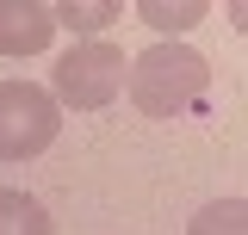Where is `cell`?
Listing matches in <instances>:
<instances>
[{
    "label": "cell",
    "mask_w": 248,
    "mask_h": 235,
    "mask_svg": "<svg viewBox=\"0 0 248 235\" xmlns=\"http://www.w3.org/2000/svg\"><path fill=\"white\" fill-rule=\"evenodd\" d=\"M124 87L143 118H199L211 99V62L186 44H155L124 62Z\"/></svg>",
    "instance_id": "1"
},
{
    "label": "cell",
    "mask_w": 248,
    "mask_h": 235,
    "mask_svg": "<svg viewBox=\"0 0 248 235\" xmlns=\"http://www.w3.org/2000/svg\"><path fill=\"white\" fill-rule=\"evenodd\" d=\"M62 105L31 81H0V161H31L56 143Z\"/></svg>",
    "instance_id": "2"
},
{
    "label": "cell",
    "mask_w": 248,
    "mask_h": 235,
    "mask_svg": "<svg viewBox=\"0 0 248 235\" xmlns=\"http://www.w3.org/2000/svg\"><path fill=\"white\" fill-rule=\"evenodd\" d=\"M50 87H56V93H50L56 105L106 112V105L124 93V50H112V44H75V50L56 62Z\"/></svg>",
    "instance_id": "3"
},
{
    "label": "cell",
    "mask_w": 248,
    "mask_h": 235,
    "mask_svg": "<svg viewBox=\"0 0 248 235\" xmlns=\"http://www.w3.org/2000/svg\"><path fill=\"white\" fill-rule=\"evenodd\" d=\"M56 37V19L44 0H0V56H37Z\"/></svg>",
    "instance_id": "4"
},
{
    "label": "cell",
    "mask_w": 248,
    "mask_h": 235,
    "mask_svg": "<svg viewBox=\"0 0 248 235\" xmlns=\"http://www.w3.org/2000/svg\"><path fill=\"white\" fill-rule=\"evenodd\" d=\"M50 19H56L62 31L93 37V31H106L112 19H124V0H62V6H50Z\"/></svg>",
    "instance_id": "5"
},
{
    "label": "cell",
    "mask_w": 248,
    "mask_h": 235,
    "mask_svg": "<svg viewBox=\"0 0 248 235\" xmlns=\"http://www.w3.org/2000/svg\"><path fill=\"white\" fill-rule=\"evenodd\" d=\"M205 13H211L205 0H180V6H168V0H143V6H137V19H143V25H155L161 37H180V31H192Z\"/></svg>",
    "instance_id": "6"
},
{
    "label": "cell",
    "mask_w": 248,
    "mask_h": 235,
    "mask_svg": "<svg viewBox=\"0 0 248 235\" xmlns=\"http://www.w3.org/2000/svg\"><path fill=\"white\" fill-rule=\"evenodd\" d=\"M0 235H50V217L31 192H0Z\"/></svg>",
    "instance_id": "7"
},
{
    "label": "cell",
    "mask_w": 248,
    "mask_h": 235,
    "mask_svg": "<svg viewBox=\"0 0 248 235\" xmlns=\"http://www.w3.org/2000/svg\"><path fill=\"white\" fill-rule=\"evenodd\" d=\"M186 235H248V205L242 198H217L192 217V229Z\"/></svg>",
    "instance_id": "8"
}]
</instances>
